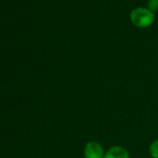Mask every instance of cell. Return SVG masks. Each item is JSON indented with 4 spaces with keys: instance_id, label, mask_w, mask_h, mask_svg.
<instances>
[{
    "instance_id": "6da1fadb",
    "label": "cell",
    "mask_w": 158,
    "mask_h": 158,
    "mask_svg": "<svg viewBox=\"0 0 158 158\" xmlns=\"http://www.w3.org/2000/svg\"><path fill=\"white\" fill-rule=\"evenodd\" d=\"M129 20L135 27L145 29L153 24L155 13L151 11L147 7H138L130 11Z\"/></svg>"
},
{
    "instance_id": "7a4b0ae2",
    "label": "cell",
    "mask_w": 158,
    "mask_h": 158,
    "mask_svg": "<svg viewBox=\"0 0 158 158\" xmlns=\"http://www.w3.org/2000/svg\"><path fill=\"white\" fill-rule=\"evenodd\" d=\"M83 153L85 158H104L105 151L99 141L90 140L86 143Z\"/></svg>"
},
{
    "instance_id": "3957f363",
    "label": "cell",
    "mask_w": 158,
    "mask_h": 158,
    "mask_svg": "<svg viewBox=\"0 0 158 158\" xmlns=\"http://www.w3.org/2000/svg\"><path fill=\"white\" fill-rule=\"evenodd\" d=\"M104 158H130V155L125 147L114 145L105 151Z\"/></svg>"
},
{
    "instance_id": "277c9868",
    "label": "cell",
    "mask_w": 158,
    "mask_h": 158,
    "mask_svg": "<svg viewBox=\"0 0 158 158\" xmlns=\"http://www.w3.org/2000/svg\"><path fill=\"white\" fill-rule=\"evenodd\" d=\"M149 154L152 158H158V139L152 140L148 148Z\"/></svg>"
},
{
    "instance_id": "5b68a950",
    "label": "cell",
    "mask_w": 158,
    "mask_h": 158,
    "mask_svg": "<svg viewBox=\"0 0 158 158\" xmlns=\"http://www.w3.org/2000/svg\"><path fill=\"white\" fill-rule=\"evenodd\" d=\"M147 8L153 13L158 11V0H148Z\"/></svg>"
}]
</instances>
